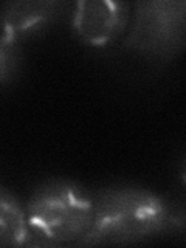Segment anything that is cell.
<instances>
[{"label":"cell","instance_id":"cell-2","mask_svg":"<svg viewBox=\"0 0 186 248\" xmlns=\"http://www.w3.org/2000/svg\"><path fill=\"white\" fill-rule=\"evenodd\" d=\"M25 217L31 247L79 245L92 227L93 196L72 180H46L31 194Z\"/></svg>","mask_w":186,"mask_h":248},{"label":"cell","instance_id":"cell-1","mask_svg":"<svg viewBox=\"0 0 186 248\" xmlns=\"http://www.w3.org/2000/svg\"><path fill=\"white\" fill-rule=\"evenodd\" d=\"M180 222L168 202L140 186H112L93 196L92 227L81 244L129 245L158 237Z\"/></svg>","mask_w":186,"mask_h":248},{"label":"cell","instance_id":"cell-5","mask_svg":"<svg viewBox=\"0 0 186 248\" xmlns=\"http://www.w3.org/2000/svg\"><path fill=\"white\" fill-rule=\"evenodd\" d=\"M62 8L64 3L54 0L6 2L0 6V30L20 41L54 22Z\"/></svg>","mask_w":186,"mask_h":248},{"label":"cell","instance_id":"cell-3","mask_svg":"<svg viewBox=\"0 0 186 248\" xmlns=\"http://www.w3.org/2000/svg\"><path fill=\"white\" fill-rule=\"evenodd\" d=\"M124 46L144 58L169 61L186 42V3L183 0H143L130 13Z\"/></svg>","mask_w":186,"mask_h":248},{"label":"cell","instance_id":"cell-6","mask_svg":"<svg viewBox=\"0 0 186 248\" xmlns=\"http://www.w3.org/2000/svg\"><path fill=\"white\" fill-rule=\"evenodd\" d=\"M30 245L25 208L13 194L0 186V248Z\"/></svg>","mask_w":186,"mask_h":248},{"label":"cell","instance_id":"cell-7","mask_svg":"<svg viewBox=\"0 0 186 248\" xmlns=\"http://www.w3.org/2000/svg\"><path fill=\"white\" fill-rule=\"evenodd\" d=\"M22 62L20 41L0 30V85L17 75Z\"/></svg>","mask_w":186,"mask_h":248},{"label":"cell","instance_id":"cell-4","mask_svg":"<svg viewBox=\"0 0 186 248\" xmlns=\"http://www.w3.org/2000/svg\"><path fill=\"white\" fill-rule=\"evenodd\" d=\"M130 5L115 0H81L75 5L72 25L82 42L104 46L120 37L129 25Z\"/></svg>","mask_w":186,"mask_h":248}]
</instances>
